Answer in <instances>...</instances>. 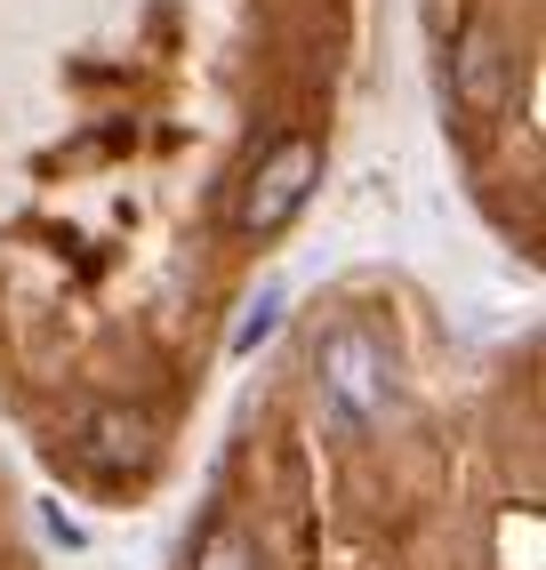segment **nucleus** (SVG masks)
<instances>
[{
	"mask_svg": "<svg viewBox=\"0 0 546 570\" xmlns=\"http://www.w3.org/2000/svg\"><path fill=\"white\" fill-rule=\"evenodd\" d=\"M450 97L475 112V121H498L506 97H515V57H506V32L498 24H466L458 49H450Z\"/></svg>",
	"mask_w": 546,
	"mask_h": 570,
	"instance_id": "3",
	"label": "nucleus"
},
{
	"mask_svg": "<svg viewBox=\"0 0 546 570\" xmlns=\"http://www.w3.org/2000/svg\"><path fill=\"white\" fill-rule=\"evenodd\" d=\"M193 570H265V554L242 522H209V539L193 547Z\"/></svg>",
	"mask_w": 546,
	"mask_h": 570,
	"instance_id": "5",
	"label": "nucleus"
},
{
	"mask_svg": "<svg viewBox=\"0 0 546 570\" xmlns=\"http://www.w3.org/2000/svg\"><path fill=\"white\" fill-rule=\"evenodd\" d=\"M81 450H89V466L129 474V466H145V459H153V417H145V410H129V402H97V410L81 417Z\"/></svg>",
	"mask_w": 546,
	"mask_h": 570,
	"instance_id": "4",
	"label": "nucleus"
},
{
	"mask_svg": "<svg viewBox=\"0 0 546 570\" xmlns=\"http://www.w3.org/2000/svg\"><path fill=\"white\" fill-rule=\"evenodd\" d=\"M314 377H322V410L338 434H370L394 417L402 402V370H394V346L370 330V322H338L322 346H314Z\"/></svg>",
	"mask_w": 546,
	"mask_h": 570,
	"instance_id": "1",
	"label": "nucleus"
},
{
	"mask_svg": "<svg viewBox=\"0 0 546 570\" xmlns=\"http://www.w3.org/2000/svg\"><path fill=\"white\" fill-rule=\"evenodd\" d=\"M282 306H290V297H282V282H265V289L250 297V314H242V322H233V354H257V346H265V337H273V330H282Z\"/></svg>",
	"mask_w": 546,
	"mask_h": 570,
	"instance_id": "6",
	"label": "nucleus"
},
{
	"mask_svg": "<svg viewBox=\"0 0 546 570\" xmlns=\"http://www.w3.org/2000/svg\"><path fill=\"white\" fill-rule=\"evenodd\" d=\"M314 185H322V145H314V137H282V145H273V154L250 169L242 202H233V225H242L250 242L282 234V225L314 202Z\"/></svg>",
	"mask_w": 546,
	"mask_h": 570,
	"instance_id": "2",
	"label": "nucleus"
}]
</instances>
